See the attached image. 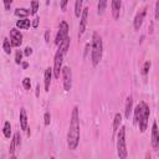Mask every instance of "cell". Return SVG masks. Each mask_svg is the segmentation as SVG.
<instances>
[{"mask_svg": "<svg viewBox=\"0 0 159 159\" xmlns=\"http://www.w3.org/2000/svg\"><path fill=\"white\" fill-rule=\"evenodd\" d=\"M78 143H80V116H78V108L73 107L70 120V128L67 132V145L71 150H75Z\"/></svg>", "mask_w": 159, "mask_h": 159, "instance_id": "6da1fadb", "label": "cell"}, {"mask_svg": "<svg viewBox=\"0 0 159 159\" xmlns=\"http://www.w3.org/2000/svg\"><path fill=\"white\" fill-rule=\"evenodd\" d=\"M91 58H92V65L96 67L101 60H102V53H103V42H102V37L99 36V34L93 32L92 34V43H91Z\"/></svg>", "mask_w": 159, "mask_h": 159, "instance_id": "7a4b0ae2", "label": "cell"}, {"mask_svg": "<svg viewBox=\"0 0 159 159\" xmlns=\"http://www.w3.org/2000/svg\"><path fill=\"white\" fill-rule=\"evenodd\" d=\"M117 154L120 159L127 158V145H125V127H119L117 130Z\"/></svg>", "mask_w": 159, "mask_h": 159, "instance_id": "3957f363", "label": "cell"}, {"mask_svg": "<svg viewBox=\"0 0 159 159\" xmlns=\"http://www.w3.org/2000/svg\"><path fill=\"white\" fill-rule=\"evenodd\" d=\"M140 114H139V118H138V124H139V129L142 133L145 132L147 129V125H148V118H149V114H150V111H149V107L145 102H140Z\"/></svg>", "mask_w": 159, "mask_h": 159, "instance_id": "277c9868", "label": "cell"}, {"mask_svg": "<svg viewBox=\"0 0 159 159\" xmlns=\"http://www.w3.org/2000/svg\"><path fill=\"white\" fill-rule=\"evenodd\" d=\"M66 52L58 47V50L55 53V60H53V67H52V72L55 78H60V73L62 70V62H63V57H65Z\"/></svg>", "mask_w": 159, "mask_h": 159, "instance_id": "5b68a950", "label": "cell"}, {"mask_svg": "<svg viewBox=\"0 0 159 159\" xmlns=\"http://www.w3.org/2000/svg\"><path fill=\"white\" fill-rule=\"evenodd\" d=\"M61 75H62V82H63V88L65 91H70L72 87V71L70 67H62L61 70Z\"/></svg>", "mask_w": 159, "mask_h": 159, "instance_id": "8992f818", "label": "cell"}, {"mask_svg": "<svg viewBox=\"0 0 159 159\" xmlns=\"http://www.w3.org/2000/svg\"><path fill=\"white\" fill-rule=\"evenodd\" d=\"M88 11H89V7L86 6L82 9V12L80 15V26H78V39L82 37V35L84 34L86 31V26H87V20H88Z\"/></svg>", "mask_w": 159, "mask_h": 159, "instance_id": "52a82bcc", "label": "cell"}, {"mask_svg": "<svg viewBox=\"0 0 159 159\" xmlns=\"http://www.w3.org/2000/svg\"><path fill=\"white\" fill-rule=\"evenodd\" d=\"M67 36H68V24L66 21H61L58 31H57V35H56V39H55V43L58 46Z\"/></svg>", "mask_w": 159, "mask_h": 159, "instance_id": "ba28073f", "label": "cell"}, {"mask_svg": "<svg viewBox=\"0 0 159 159\" xmlns=\"http://www.w3.org/2000/svg\"><path fill=\"white\" fill-rule=\"evenodd\" d=\"M22 42V34L20 32L19 29H11L10 30V43L11 46H20Z\"/></svg>", "mask_w": 159, "mask_h": 159, "instance_id": "9c48e42d", "label": "cell"}, {"mask_svg": "<svg viewBox=\"0 0 159 159\" xmlns=\"http://www.w3.org/2000/svg\"><path fill=\"white\" fill-rule=\"evenodd\" d=\"M152 147L154 150H158L159 148V130H158L157 120H154L152 125Z\"/></svg>", "mask_w": 159, "mask_h": 159, "instance_id": "30bf717a", "label": "cell"}, {"mask_svg": "<svg viewBox=\"0 0 159 159\" xmlns=\"http://www.w3.org/2000/svg\"><path fill=\"white\" fill-rule=\"evenodd\" d=\"M20 139H21V138H20V133L16 132V133L14 134V138H12V140H11L10 149H9V153H10V155H11L12 158L15 157V150H16V148L20 147V144H21V140H20Z\"/></svg>", "mask_w": 159, "mask_h": 159, "instance_id": "8fae6325", "label": "cell"}, {"mask_svg": "<svg viewBox=\"0 0 159 159\" xmlns=\"http://www.w3.org/2000/svg\"><path fill=\"white\" fill-rule=\"evenodd\" d=\"M111 9H112V16L113 19H119L120 9H122V0H112L111 2Z\"/></svg>", "mask_w": 159, "mask_h": 159, "instance_id": "7c38bea8", "label": "cell"}, {"mask_svg": "<svg viewBox=\"0 0 159 159\" xmlns=\"http://www.w3.org/2000/svg\"><path fill=\"white\" fill-rule=\"evenodd\" d=\"M145 15H147V9H145V7L142 9V10L135 15V17H134V22H133L135 30H139V29H140V26H142V24H143V20H144Z\"/></svg>", "mask_w": 159, "mask_h": 159, "instance_id": "4fadbf2b", "label": "cell"}, {"mask_svg": "<svg viewBox=\"0 0 159 159\" xmlns=\"http://www.w3.org/2000/svg\"><path fill=\"white\" fill-rule=\"evenodd\" d=\"M52 67H47L45 70V91L48 92L50 91V84H51V80H52Z\"/></svg>", "mask_w": 159, "mask_h": 159, "instance_id": "5bb4252c", "label": "cell"}, {"mask_svg": "<svg viewBox=\"0 0 159 159\" xmlns=\"http://www.w3.org/2000/svg\"><path fill=\"white\" fill-rule=\"evenodd\" d=\"M20 128L22 130L27 129V114H26V109L24 107L20 109Z\"/></svg>", "mask_w": 159, "mask_h": 159, "instance_id": "9a60e30c", "label": "cell"}, {"mask_svg": "<svg viewBox=\"0 0 159 159\" xmlns=\"http://www.w3.org/2000/svg\"><path fill=\"white\" fill-rule=\"evenodd\" d=\"M132 108H133V97L128 96L127 97V102H125V109H124L125 118H129V116L132 113Z\"/></svg>", "mask_w": 159, "mask_h": 159, "instance_id": "2e32d148", "label": "cell"}, {"mask_svg": "<svg viewBox=\"0 0 159 159\" xmlns=\"http://www.w3.org/2000/svg\"><path fill=\"white\" fill-rule=\"evenodd\" d=\"M16 27L20 29V30H25V29H29L30 27V20L27 17H22L20 20L16 21Z\"/></svg>", "mask_w": 159, "mask_h": 159, "instance_id": "e0dca14e", "label": "cell"}, {"mask_svg": "<svg viewBox=\"0 0 159 159\" xmlns=\"http://www.w3.org/2000/svg\"><path fill=\"white\" fill-rule=\"evenodd\" d=\"M120 123H122V116H120V113H116L114 120H113V137L116 135V133H117Z\"/></svg>", "mask_w": 159, "mask_h": 159, "instance_id": "ac0fdd59", "label": "cell"}, {"mask_svg": "<svg viewBox=\"0 0 159 159\" xmlns=\"http://www.w3.org/2000/svg\"><path fill=\"white\" fill-rule=\"evenodd\" d=\"M107 1L108 0H98V5H97V14L98 15H103V12L107 7Z\"/></svg>", "mask_w": 159, "mask_h": 159, "instance_id": "d6986e66", "label": "cell"}, {"mask_svg": "<svg viewBox=\"0 0 159 159\" xmlns=\"http://www.w3.org/2000/svg\"><path fill=\"white\" fill-rule=\"evenodd\" d=\"M82 4H83V0H76L75 2V15L76 17H80L81 12H82Z\"/></svg>", "mask_w": 159, "mask_h": 159, "instance_id": "ffe728a7", "label": "cell"}, {"mask_svg": "<svg viewBox=\"0 0 159 159\" xmlns=\"http://www.w3.org/2000/svg\"><path fill=\"white\" fill-rule=\"evenodd\" d=\"M15 15L19 16V17H27V16L30 15V10L24 9V7H21V9L19 7V9L15 10Z\"/></svg>", "mask_w": 159, "mask_h": 159, "instance_id": "44dd1931", "label": "cell"}, {"mask_svg": "<svg viewBox=\"0 0 159 159\" xmlns=\"http://www.w3.org/2000/svg\"><path fill=\"white\" fill-rule=\"evenodd\" d=\"M2 133H4V137H5V138H10V135H11V124H10V122L6 120V122L4 123Z\"/></svg>", "mask_w": 159, "mask_h": 159, "instance_id": "7402d4cb", "label": "cell"}, {"mask_svg": "<svg viewBox=\"0 0 159 159\" xmlns=\"http://www.w3.org/2000/svg\"><path fill=\"white\" fill-rule=\"evenodd\" d=\"M2 48H4L5 53H7V55H10V53H11V43H10V41H9L7 39H4Z\"/></svg>", "mask_w": 159, "mask_h": 159, "instance_id": "603a6c76", "label": "cell"}, {"mask_svg": "<svg viewBox=\"0 0 159 159\" xmlns=\"http://www.w3.org/2000/svg\"><path fill=\"white\" fill-rule=\"evenodd\" d=\"M37 10H39V1L37 0H32L31 1V11H30V14L35 15L37 12Z\"/></svg>", "mask_w": 159, "mask_h": 159, "instance_id": "cb8c5ba5", "label": "cell"}, {"mask_svg": "<svg viewBox=\"0 0 159 159\" xmlns=\"http://www.w3.org/2000/svg\"><path fill=\"white\" fill-rule=\"evenodd\" d=\"M22 86H24L25 89H30V87H31V80L29 77H25L22 80Z\"/></svg>", "mask_w": 159, "mask_h": 159, "instance_id": "d4e9b609", "label": "cell"}, {"mask_svg": "<svg viewBox=\"0 0 159 159\" xmlns=\"http://www.w3.org/2000/svg\"><path fill=\"white\" fill-rule=\"evenodd\" d=\"M21 61H22V52H21V51H17L16 55H15V62H16L17 65H20Z\"/></svg>", "mask_w": 159, "mask_h": 159, "instance_id": "484cf974", "label": "cell"}, {"mask_svg": "<svg viewBox=\"0 0 159 159\" xmlns=\"http://www.w3.org/2000/svg\"><path fill=\"white\" fill-rule=\"evenodd\" d=\"M149 68H150V61H147V62L144 63V67H143V75H144V76L148 75Z\"/></svg>", "mask_w": 159, "mask_h": 159, "instance_id": "4316f807", "label": "cell"}, {"mask_svg": "<svg viewBox=\"0 0 159 159\" xmlns=\"http://www.w3.org/2000/svg\"><path fill=\"white\" fill-rule=\"evenodd\" d=\"M43 119H45V125H48V124H50V122H51V116H50V113H48V112H46V113H45Z\"/></svg>", "mask_w": 159, "mask_h": 159, "instance_id": "83f0119b", "label": "cell"}, {"mask_svg": "<svg viewBox=\"0 0 159 159\" xmlns=\"http://www.w3.org/2000/svg\"><path fill=\"white\" fill-rule=\"evenodd\" d=\"M2 2H4L5 10H10V6H11V4H12V0H2Z\"/></svg>", "mask_w": 159, "mask_h": 159, "instance_id": "f1b7e54d", "label": "cell"}, {"mask_svg": "<svg viewBox=\"0 0 159 159\" xmlns=\"http://www.w3.org/2000/svg\"><path fill=\"white\" fill-rule=\"evenodd\" d=\"M67 4H68V0H61V10H66V6H67Z\"/></svg>", "mask_w": 159, "mask_h": 159, "instance_id": "f546056e", "label": "cell"}, {"mask_svg": "<svg viewBox=\"0 0 159 159\" xmlns=\"http://www.w3.org/2000/svg\"><path fill=\"white\" fill-rule=\"evenodd\" d=\"M24 53H25V56H30V55L32 53V48H31L30 46H27V47L25 48V51H24Z\"/></svg>", "mask_w": 159, "mask_h": 159, "instance_id": "4dcf8cb0", "label": "cell"}, {"mask_svg": "<svg viewBox=\"0 0 159 159\" xmlns=\"http://www.w3.org/2000/svg\"><path fill=\"white\" fill-rule=\"evenodd\" d=\"M39 20H40V17H35V19H34V21H32V27L36 29V27L39 26Z\"/></svg>", "mask_w": 159, "mask_h": 159, "instance_id": "1f68e13d", "label": "cell"}, {"mask_svg": "<svg viewBox=\"0 0 159 159\" xmlns=\"http://www.w3.org/2000/svg\"><path fill=\"white\" fill-rule=\"evenodd\" d=\"M158 10H159V2H157V4H155V19H158V16H159Z\"/></svg>", "mask_w": 159, "mask_h": 159, "instance_id": "d6a6232c", "label": "cell"}, {"mask_svg": "<svg viewBox=\"0 0 159 159\" xmlns=\"http://www.w3.org/2000/svg\"><path fill=\"white\" fill-rule=\"evenodd\" d=\"M45 39H46V40H45L46 42L50 41V31H46V32H45Z\"/></svg>", "mask_w": 159, "mask_h": 159, "instance_id": "836d02e7", "label": "cell"}, {"mask_svg": "<svg viewBox=\"0 0 159 159\" xmlns=\"http://www.w3.org/2000/svg\"><path fill=\"white\" fill-rule=\"evenodd\" d=\"M22 66H24V68H26V67H27V62H24Z\"/></svg>", "mask_w": 159, "mask_h": 159, "instance_id": "e575fe53", "label": "cell"}, {"mask_svg": "<svg viewBox=\"0 0 159 159\" xmlns=\"http://www.w3.org/2000/svg\"><path fill=\"white\" fill-rule=\"evenodd\" d=\"M46 5H50V0H46Z\"/></svg>", "mask_w": 159, "mask_h": 159, "instance_id": "d590c367", "label": "cell"}]
</instances>
